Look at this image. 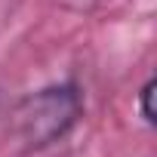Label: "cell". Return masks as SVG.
<instances>
[{"instance_id":"obj_2","label":"cell","mask_w":157,"mask_h":157,"mask_svg":"<svg viewBox=\"0 0 157 157\" xmlns=\"http://www.w3.org/2000/svg\"><path fill=\"white\" fill-rule=\"evenodd\" d=\"M151 96H154V77H148V80L142 83L139 90V114L148 126H154V108H151Z\"/></svg>"},{"instance_id":"obj_3","label":"cell","mask_w":157,"mask_h":157,"mask_svg":"<svg viewBox=\"0 0 157 157\" xmlns=\"http://www.w3.org/2000/svg\"><path fill=\"white\" fill-rule=\"evenodd\" d=\"M62 6H68V10H74V13H90L99 0H59Z\"/></svg>"},{"instance_id":"obj_1","label":"cell","mask_w":157,"mask_h":157,"mask_svg":"<svg viewBox=\"0 0 157 157\" xmlns=\"http://www.w3.org/2000/svg\"><path fill=\"white\" fill-rule=\"evenodd\" d=\"M83 117V93L77 83H49L22 96L6 117L10 145L19 154H40L62 142Z\"/></svg>"}]
</instances>
